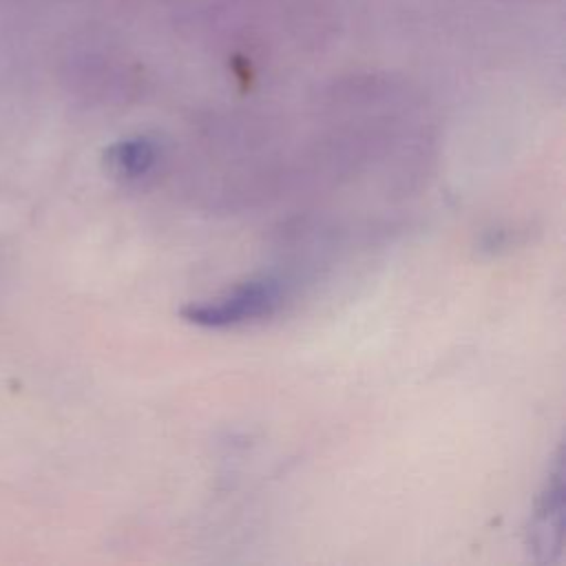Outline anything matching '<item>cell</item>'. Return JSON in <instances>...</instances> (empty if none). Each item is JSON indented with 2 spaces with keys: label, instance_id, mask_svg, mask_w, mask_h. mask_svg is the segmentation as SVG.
Segmentation results:
<instances>
[{
  "label": "cell",
  "instance_id": "obj_2",
  "mask_svg": "<svg viewBox=\"0 0 566 566\" xmlns=\"http://www.w3.org/2000/svg\"><path fill=\"white\" fill-rule=\"evenodd\" d=\"M159 148L146 135H133L111 144L104 153V164L113 177L119 179H139L157 161Z\"/></svg>",
  "mask_w": 566,
  "mask_h": 566
},
{
  "label": "cell",
  "instance_id": "obj_3",
  "mask_svg": "<svg viewBox=\"0 0 566 566\" xmlns=\"http://www.w3.org/2000/svg\"><path fill=\"white\" fill-rule=\"evenodd\" d=\"M562 462H557L555 473L548 478L546 489L542 493V500L537 504V515L533 522V542L539 551H557L562 546Z\"/></svg>",
  "mask_w": 566,
  "mask_h": 566
},
{
  "label": "cell",
  "instance_id": "obj_1",
  "mask_svg": "<svg viewBox=\"0 0 566 566\" xmlns=\"http://www.w3.org/2000/svg\"><path fill=\"white\" fill-rule=\"evenodd\" d=\"M281 283L274 279H252L232 292L210 301L190 303L181 310V318L199 327H232L245 321L270 316L281 305Z\"/></svg>",
  "mask_w": 566,
  "mask_h": 566
}]
</instances>
